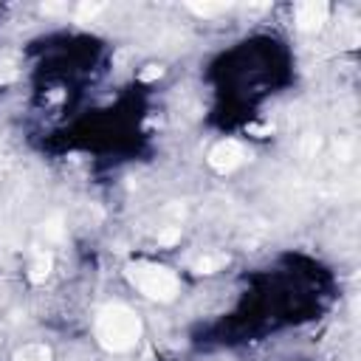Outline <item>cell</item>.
I'll return each mask as SVG.
<instances>
[{
  "instance_id": "30bf717a",
  "label": "cell",
  "mask_w": 361,
  "mask_h": 361,
  "mask_svg": "<svg viewBox=\"0 0 361 361\" xmlns=\"http://www.w3.org/2000/svg\"><path fill=\"white\" fill-rule=\"evenodd\" d=\"M14 76H17L14 62H0V82H11Z\"/></svg>"
},
{
  "instance_id": "3957f363",
  "label": "cell",
  "mask_w": 361,
  "mask_h": 361,
  "mask_svg": "<svg viewBox=\"0 0 361 361\" xmlns=\"http://www.w3.org/2000/svg\"><path fill=\"white\" fill-rule=\"evenodd\" d=\"M243 161H245V149H243L237 141H220V144L209 152V164H212L217 172H231V169H237Z\"/></svg>"
},
{
  "instance_id": "8fae6325",
  "label": "cell",
  "mask_w": 361,
  "mask_h": 361,
  "mask_svg": "<svg viewBox=\"0 0 361 361\" xmlns=\"http://www.w3.org/2000/svg\"><path fill=\"white\" fill-rule=\"evenodd\" d=\"M155 76H161V68H155V65H149V71H144V73H141V79H144V82H149V79H155Z\"/></svg>"
},
{
  "instance_id": "52a82bcc",
  "label": "cell",
  "mask_w": 361,
  "mask_h": 361,
  "mask_svg": "<svg viewBox=\"0 0 361 361\" xmlns=\"http://www.w3.org/2000/svg\"><path fill=\"white\" fill-rule=\"evenodd\" d=\"M14 361H48V350L39 347V344H31V347H23L14 355Z\"/></svg>"
},
{
  "instance_id": "8992f818",
  "label": "cell",
  "mask_w": 361,
  "mask_h": 361,
  "mask_svg": "<svg viewBox=\"0 0 361 361\" xmlns=\"http://www.w3.org/2000/svg\"><path fill=\"white\" fill-rule=\"evenodd\" d=\"M31 274V282H42L48 274H51V254H45V251H37L34 254V259H31V268H28Z\"/></svg>"
},
{
  "instance_id": "6da1fadb",
  "label": "cell",
  "mask_w": 361,
  "mask_h": 361,
  "mask_svg": "<svg viewBox=\"0 0 361 361\" xmlns=\"http://www.w3.org/2000/svg\"><path fill=\"white\" fill-rule=\"evenodd\" d=\"M141 336V322L138 316L124 307V305H113V307H104L96 319V338L113 350V353H124L130 350Z\"/></svg>"
},
{
  "instance_id": "7a4b0ae2",
  "label": "cell",
  "mask_w": 361,
  "mask_h": 361,
  "mask_svg": "<svg viewBox=\"0 0 361 361\" xmlns=\"http://www.w3.org/2000/svg\"><path fill=\"white\" fill-rule=\"evenodd\" d=\"M127 276L130 282L149 299H158V302H172L180 282L172 271L161 268V265H149V262H135L127 268Z\"/></svg>"
},
{
  "instance_id": "ba28073f",
  "label": "cell",
  "mask_w": 361,
  "mask_h": 361,
  "mask_svg": "<svg viewBox=\"0 0 361 361\" xmlns=\"http://www.w3.org/2000/svg\"><path fill=\"white\" fill-rule=\"evenodd\" d=\"M195 14H203V17H212V14H217V11H223L226 6H220V3H203V6H189Z\"/></svg>"
},
{
  "instance_id": "5b68a950",
  "label": "cell",
  "mask_w": 361,
  "mask_h": 361,
  "mask_svg": "<svg viewBox=\"0 0 361 361\" xmlns=\"http://www.w3.org/2000/svg\"><path fill=\"white\" fill-rule=\"evenodd\" d=\"M226 262H228L226 254H203L200 259H195L192 271H197V274H212V271H220Z\"/></svg>"
},
{
  "instance_id": "9c48e42d",
  "label": "cell",
  "mask_w": 361,
  "mask_h": 361,
  "mask_svg": "<svg viewBox=\"0 0 361 361\" xmlns=\"http://www.w3.org/2000/svg\"><path fill=\"white\" fill-rule=\"evenodd\" d=\"M178 240H180V228H178V226H172V228H166V231L158 234V243H161V245H172V243H178Z\"/></svg>"
},
{
  "instance_id": "277c9868",
  "label": "cell",
  "mask_w": 361,
  "mask_h": 361,
  "mask_svg": "<svg viewBox=\"0 0 361 361\" xmlns=\"http://www.w3.org/2000/svg\"><path fill=\"white\" fill-rule=\"evenodd\" d=\"M327 14H330V6L324 0H307V3H299L296 6V25L302 31H319L324 23H327Z\"/></svg>"
}]
</instances>
